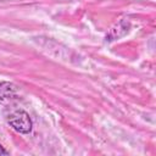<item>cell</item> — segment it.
<instances>
[{"label":"cell","mask_w":156,"mask_h":156,"mask_svg":"<svg viewBox=\"0 0 156 156\" xmlns=\"http://www.w3.org/2000/svg\"><path fill=\"white\" fill-rule=\"evenodd\" d=\"M17 96V88L9 82L0 83V104H5Z\"/></svg>","instance_id":"obj_2"},{"label":"cell","mask_w":156,"mask_h":156,"mask_svg":"<svg viewBox=\"0 0 156 156\" xmlns=\"http://www.w3.org/2000/svg\"><path fill=\"white\" fill-rule=\"evenodd\" d=\"M0 155H9V151L6 149H4V146L0 144Z\"/></svg>","instance_id":"obj_3"},{"label":"cell","mask_w":156,"mask_h":156,"mask_svg":"<svg viewBox=\"0 0 156 156\" xmlns=\"http://www.w3.org/2000/svg\"><path fill=\"white\" fill-rule=\"evenodd\" d=\"M7 123L13 130L21 134H28L33 128V122L29 115L23 110H17L10 113V116L7 117Z\"/></svg>","instance_id":"obj_1"}]
</instances>
